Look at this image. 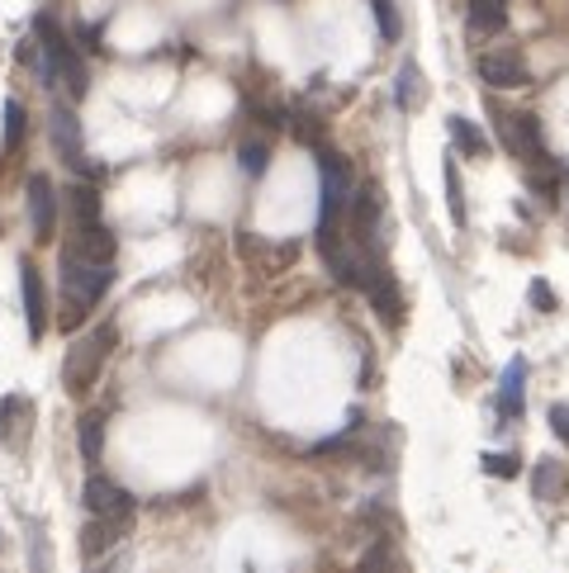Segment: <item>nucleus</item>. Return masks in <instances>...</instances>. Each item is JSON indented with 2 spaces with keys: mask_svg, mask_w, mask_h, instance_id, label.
Returning a JSON list of instances; mask_svg holds the SVG:
<instances>
[{
  "mask_svg": "<svg viewBox=\"0 0 569 573\" xmlns=\"http://www.w3.org/2000/svg\"><path fill=\"white\" fill-rule=\"evenodd\" d=\"M110 280H114V266H96V260H81L72 252H62L58 260V290H62V318L58 328L62 332H76L81 322L96 313V304L110 294Z\"/></svg>",
  "mask_w": 569,
  "mask_h": 573,
  "instance_id": "nucleus-1",
  "label": "nucleus"
},
{
  "mask_svg": "<svg viewBox=\"0 0 569 573\" xmlns=\"http://www.w3.org/2000/svg\"><path fill=\"white\" fill-rule=\"evenodd\" d=\"M356 171L342 152L318 148V238L346 232V208H352Z\"/></svg>",
  "mask_w": 569,
  "mask_h": 573,
  "instance_id": "nucleus-2",
  "label": "nucleus"
},
{
  "mask_svg": "<svg viewBox=\"0 0 569 573\" xmlns=\"http://www.w3.org/2000/svg\"><path fill=\"white\" fill-rule=\"evenodd\" d=\"M34 34H38V43H43L48 62H53L58 86H67L72 100H81V96H86V58H81V48L72 43L67 29H62L53 15H38V20H34Z\"/></svg>",
  "mask_w": 569,
  "mask_h": 573,
  "instance_id": "nucleus-3",
  "label": "nucleus"
},
{
  "mask_svg": "<svg viewBox=\"0 0 569 573\" xmlns=\"http://www.w3.org/2000/svg\"><path fill=\"white\" fill-rule=\"evenodd\" d=\"M114 346V328H96L90 336H81L72 351H67V365H62V384H67L72 398H86L96 389L100 370H105V356Z\"/></svg>",
  "mask_w": 569,
  "mask_h": 573,
  "instance_id": "nucleus-4",
  "label": "nucleus"
},
{
  "mask_svg": "<svg viewBox=\"0 0 569 573\" xmlns=\"http://www.w3.org/2000/svg\"><path fill=\"white\" fill-rule=\"evenodd\" d=\"M503 124V148H508L517 162H527L532 171H551V152H546V133H541L536 114H498Z\"/></svg>",
  "mask_w": 569,
  "mask_h": 573,
  "instance_id": "nucleus-5",
  "label": "nucleus"
},
{
  "mask_svg": "<svg viewBox=\"0 0 569 573\" xmlns=\"http://www.w3.org/2000/svg\"><path fill=\"white\" fill-rule=\"evenodd\" d=\"M48 133H53V148L58 156L72 166V171H81L86 180H96L100 171L86 162V148H81V119H76V110L67 100H58L53 110H48Z\"/></svg>",
  "mask_w": 569,
  "mask_h": 573,
  "instance_id": "nucleus-6",
  "label": "nucleus"
},
{
  "mask_svg": "<svg viewBox=\"0 0 569 573\" xmlns=\"http://www.w3.org/2000/svg\"><path fill=\"white\" fill-rule=\"evenodd\" d=\"M58 190H53V180H48L43 171L29 176V186H24V214H29V228H34V242L38 246H48L53 242V232H58Z\"/></svg>",
  "mask_w": 569,
  "mask_h": 573,
  "instance_id": "nucleus-7",
  "label": "nucleus"
},
{
  "mask_svg": "<svg viewBox=\"0 0 569 573\" xmlns=\"http://www.w3.org/2000/svg\"><path fill=\"white\" fill-rule=\"evenodd\" d=\"M81 502L90 517H114V521H134V493H128L124 484H114V479L105 474H90L86 488H81Z\"/></svg>",
  "mask_w": 569,
  "mask_h": 573,
  "instance_id": "nucleus-8",
  "label": "nucleus"
},
{
  "mask_svg": "<svg viewBox=\"0 0 569 573\" xmlns=\"http://www.w3.org/2000/svg\"><path fill=\"white\" fill-rule=\"evenodd\" d=\"M370 298V308L380 313L390 328H399L404 322V298H399V280H394V270L384 266V256H375L370 260V276H366V290H361Z\"/></svg>",
  "mask_w": 569,
  "mask_h": 573,
  "instance_id": "nucleus-9",
  "label": "nucleus"
},
{
  "mask_svg": "<svg viewBox=\"0 0 569 573\" xmlns=\"http://www.w3.org/2000/svg\"><path fill=\"white\" fill-rule=\"evenodd\" d=\"M480 81L494 86V90H517L532 81V72H527V58L513 48H498V52H484L480 58Z\"/></svg>",
  "mask_w": 569,
  "mask_h": 573,
  "instance_id": "nucleus-10",
  "label": "nucleus"
},
{
  "mask_svg": "<svg viewBox=\"0 0 569 573\" xmlns=\"http://www.w3.org/2000/svg\"><path fill=\"white\" fill-rule=\"evenodd\" d=\"M62 252H72L81 260H96V266H114L119 242H114V232L105 224H86V228H72V242L62 246Z\"/></svg>",
  "mask_w": 569,
  "mask_h": 573,
  "instance_id": "nucleus-11",
  "label": "nucleus"
},
{
  "mask_svg": "<svg viewBox=\"0 0 569 573\" xmlns=\"http://www.w3.org/2000/svg\"><path fill=\"white\" fill-rule=\"evenodd\" d=\"M20 298H24V322H29V342L48 332V294H43V276L24 260L20 266Z\"/></svg>",
  "mask_w": 569,
  "mask_h": 573,
  "instance_id": "nucleus-12",
  "label": "nucleus"
},
{
  "mask_svg": "<svg viewBox=\"0 0 569 573\" xmlns=\"http://www.w3.org/2000/svg\"><path fill=\"white\" fill-rule=\"evenodd\" d=\"M128 526H134V521H114V517H90L86 526H81V555H86V559H100V555L119 550V540L128 536Z\"/></svg>",
  "mask_w": 569,
  "mask_h": 573,
  "instance_id": "nucleus-13",
  "label": "nucleus"
},
{
  "mask_svg": "<svg viewBox=\"0 0 569 573\" xmlns=\"http://www.w3.org/2000/svg\"><path fill=\"white\" fill-rule=\"evenodd\" d=\"M522 403H527V360L517 356V360H508V370H503V380H498V417L503 422L522 417Z\"/></svg>",
  "mask_w": 569,
  "mask_h": 573,
  "instance_id": "nucleus-14",
  "label": "nucleus"
},
{
  "mask_svg": "<svg viewBox=\"0 0 569 573\" xmlns=\"http://www.w3.org/2000/svg\"><path fill=\"white\" fill-rule=\"evenodd\" d=\"M356 573H408V564H404V555H399V545H394V540L375 536V540L366 545V550H361Z\"/></svg>",
  "mask_w": 569,
  "mask_h": 573,
  "instance_id": "nucleus-15",
  "label": "nucleus"
},
{
  "mask_svg": "<svg viewBox=\"0 0 569 573\" xmlns=\"http://www.w3.org/2000/svg\"><path fill=\"white\" fill-rule=\"evenodd\" d=\"M422 100H427V81H422V67L418 62H404V67H399V76H394V104L404 114H418L422 110Z\"/></svg>",
  "mask_w": 569,
  "mask_h": 573,
  "instance_id": "nucleus-16",
  "label": "nucleus"
},
{
  "mask_svg": "<svg viewBox=\"0 0 569 573\" xmlns=\"http://www.w3.org/2000/svg\"><path fill=\"white\" fill-rule=\"evenodd\" d=\"M76 441H81V460L96 469L100 455H105V412H100V408L81 412V422H76Z\"/></svg>",
  "mask_w": 569,
  "mask_h": 573,
  "instance_id": "nucleus-17",
  "label": "nucleus"
},
{
  "mask_svg": "<svg viewBox=\"0 0 569 573\" xmlns=\"http://www.w3.org/2000/svg\"><path fill=\"white\" fill-rule=\"evenodd\" d=\"M24 422H34V403L24 394H10L0 403V441H5V446H20Z\"/></svg>",
  "mask_w": 569,
  "mask_h": 573,
  "instance_id": "nucleus-18",
  "label": "nucleus"
},
{
  "mask_svg": "<svg viewBox=\"0 0 569 573\" xmlns=\"http://www.w3.org/2000/svg\"><path fill=\"white\" fill-rule=\"evenodd\" d=\"M67 214H72V228L100 224V194H96L90 180H76V186H67Z\"/></svg>",
  "mask_w": 569,
  "mask_h": 573,
  "instance_id": "nucleus-19",
  "label": "nucleus"
},
{
  "mask_svg": "<svg viewBox=\"0 0 569 573\" xmlns=\"http://www.w3.org/2000/svg\"><path fill=\"white\" fill-rule=\"evenodd\" d=\"M446 133H451V142H456V152H460V156H489V138H484V128H480V124H470L465 114H451V119H446Z\"/></svg>",
  "mask_w": 569,
  "mask_h": 573,
  "instance_id": "nucleus-20",
  "label": "nucleus"
},
{
  "mask_svg": "<svg viewBox=\"0 0 569 573\" xmlns=\"http://www.w3.org/2000/svg\"><path fill=\"white\" fill-rule=\"evenodd\" d=\"M465 20H470L475 34H503L508 29V5H503V0H470Z\"/></svg>",
  "mask_w": 569,
  "mask_h": 573,
  "instance_id": "nucleus-21",
  "label": "nucleus"
},
{
  "mask_svg": "<svg viewBox=\"0 0 569 573\" xmlns=\"http://www.w3.org/2000/svg\"><path fill=\"white\" fill-rule=\"evenodd\" d=\"M15 58H20V67H29V72H34V76H38V81H43L48 90H58V72H53V62H48L43 43H38V34H34V38H20Z\"/></svg>",
  "mask_w": 569,
  "mask_h": 573,
  "instance_id": "nucleus-22",
  "label": "nucleus"
},
{
  "mask_svg": "<svg viewBox=\"0 0 569 573\" xmlns=\"http://www.w3.org/2000/svg\"><path fill=\"white\" fill-rule=\"evenodd\" d=\"M532 493L536 498H565L569 493V469L560 464V460H541L536 464V474H532Z\"/></svg>",
  "mask_w": 569,
  "mask_h": 573,
  "instance_id": "nucleus-23",
  "label": "nucleus"
},
{
  "mask_svg": "<svg viewBox=\"0 0 569 573\" xmlns=\"http://www.w3.org/2000/svg\"><path fill=\"white\" fill-rule=\"evenodd\" d=\"M238 166H242V176L262 180L266 166H270V138H256V133L242 138V142H238Z\"/></svg>",
  "mask_w": 569,
  "mask_h": 573,
  "instance_id": "nucleus-24",
  "label": "nucleus"
},
{
  "mask_svg": "<svg viewBox=\"0 0 569 573\" xmlns=\"http://www.w3.org/2000/svg\"><path fill=\"white\" fill-rule=\"evenodd\" d=\"M446 204H451V224L465 228V190H460V166H456V156H446Z\"/></svg>",
  "mask_w": 569,
  "mask_h": 573,
  "instance_id": "nucleus-25",
  "label": "nucleus"
},
{
  "mask_svg": "<svg viewBox=\"0 0 569 573\" xmlns=\"http://www.w3.org/2000/svg\"><path fill=\"white\" fill-rule=\"evenodd\" d=\"M24 133H29V114H24L20 100H5V152H20Z\"/></svg>",
  "mask_w": 569,
  "mask_h": 573,
  "instance_id": "nucleus-26",
  "label": "nucleus"
},
{
  "mask_svg": "<svg viewBox=\"0 0 569 573\" xmlns=\"http://www.w3.org/2000/svg\"><path fill=\"white\" fill-rule=\"evenodd\" d=\"M290 128L308 142V148H323V119L308 110V104H294V110H290Z\"/></svg>",
  "mask_w": 569,
  "mask_h": 573,
  "instance_id": "nucleus-27",
  "label": "nucleus"
},
{
  "mask_svg": "<svg viewBox=\"0 0 569 573\" xmlns=\"http://www.w3.org/2000/svg\"><path fill=\"white\" fill-rule=\"evenodd\" d=\"M370 10H375V24H380L384 43H399V34H404V20H399L394 0H370Z\"/></svg>",
  "mask_w": 569,
  "mask_h": 573,
  "instance_id": "nucleus-28",
  "label": "nucleus"
},
{
  "mask_svg": "<svg viewBox=\"0 0 569 573\" xmlns=\"http://www.w3.org/2000/svg\"><path fill=\"white\" fill-rule=\"evenodd\" d=\"M29 536H34V545H29V555H34V573H53V550H48L43 521H34V526H29Z\"/></svg>",
  "mask_w": 569,
  "mask_h": 573,
  "instance_id": "nucleus-29",
  "label": "nucleus"
},
{
  "mask_svg": "<svg viewBox=\"0 0 569 573\" xmlns=\"http://www.w3.org/2000/svg\"><path fill=\"white\" fill-rule=\"evenodd\" d=\"M480 464H484L494 479H517V469H522V464H517V455H484Z\"/></svg>",
  "mask_w": 569,
  "mask_h": 573,
  "instance_id": "nucleus-30",
  "label": "nucleus"
},
{
  "mask_svg": "<svg viewBox=\"0 0 569 573\" xmlns=\"http://www.w3.org/2000/svg\"><path fill=\"white\" fill-rule=\"evenodd\" d=\"M551 426H555V436L569 446V403H551Z\"/></svg>",
  "mask_w": 569,
  "mask_h": 573,
  "instance_id": "nucleus-31",
  "label": "nucleus"
},
{
  "mask_svg": "<svg viewBox=\"0 0 569 573\" xmlns=\"http://www.w3.org/2000/svg\"><path fill=\"white\" fill-rule=\"evenodd\" d=\"M532 304H536V308H555V294H551V284H546V280H536V284H532Z\"/></svg>",
  "mask_w": 569,
  "mask_h": 573,
  "instance_id": "nucleus-32",
  "label": "nucleus"
}]
</instances>
